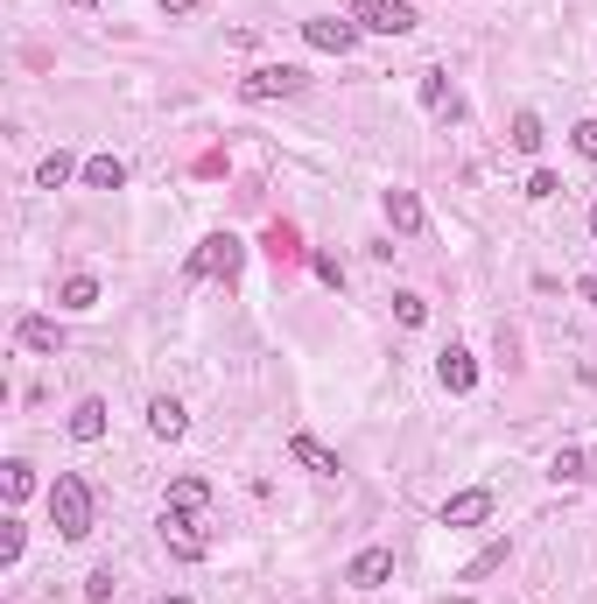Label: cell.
Listing matches in <instances>:
<instances>
[{
  "instance_id": "cell-17",
  "label": "cell",
  "mask_w": 597,
  "mask_h": 604,
  "mask_svg": "<svg viewBox=\"0 0 597 604\" xmlns=\"http://www.w3.org/2000/svg\"><path fill=\"white\" fill-rule=\"evenodd\" d=\"M56 309H71V317H85V309H99V282H92V274H71V282L56 288Z\"/></svg>"
},
{
  "instance_id": "cell-14",
  "label": "cell",
  "mask_w": 597,
  "mask_h": 604,
  "mask_svg": "<svg viewBox=\"0 0 597 604\" xmlns=\"http://www.w3.org/2000/svg\"><path fill=\"white\" fill-rule=\"evenodd\" d=\"M148 429L162 436V444H176V436L190 429V415H183V401H169V394H155V401H148Z\"/></svg>"
},
{
  "instance_id": "cell-26",
  "label": "cell",
  "mask_w": 597,
  "mask_h": 604,
  "mask_svg": "<svg viewBox=\"0 0 597 604\" xmlns=\"http://www.w3.org/2000/svg\"><path fill=\"white\" fill-rule=\"evenodd\" d=\"M556 190H562V176H556V169H534V176H528V197H534V204H548Z\"/></svg>"
},
{
  "instance_id": "cell-29",
  "label": "cell",
  "mask_w": 597,
  "mask_h": 604,
  "mask_svg": "<svg viewBox=\"0 0 597 604\" xmlns=\"http://www.w3.org/2000/svg\"><path fill=\"white\" fill-rule=\"evenodd\" d=\"M570 141H576V155H584V162H597V120H576Z\"/></svg>"
},
{
  "instance_id": "cell-34",
  "label": "cell",
  "mask_w": 597,
  "mask_h": 604,
  "mask_svg": "<svg viewBox=\"0 0 597 604\" xmlns=\"http://www.w3.org/2000/svg\"><path fill=\"white\" fill-rule=\"evenodd\" d=\"M155 604H190V597H155Z\"/></svg>"
},
{
  "instance_id": "cell-22",
  "label": "cell",
  "mask_w": 597,
  "mask_h": 604,
  "mask_svg": "<svg viewBox=\"0 0 597 604\" xmlns=\"http://www.w3.org/2000/svg\"><path fill=\"white\" fill-rule=\"evenodd\" d=\"M267 254H275V268H289V260H303V240H295V232L289 226H267Z\"/></svg>"
},
{
  "instance_id": "cell-30",
  "label": "cell",
  "mask_w": 597,
  "mask_h": 604,
  "mask_svg": "<svg viewBox=\"0 0 597 604\" xmlns=\"http://www.w3.org/2000/svg\"><path fill=\"white\" fill-rule=\"evenodd\" d=\"M85 597L106 604V597H113V569H92V577H85Z\"/></svg>"
},
{
  "instance_id": "cell-31",
  "label": "cell",
  "mask_w": 597,
  "mask_h": 604,
  "mask_svg": "<svg viewBox=\"0 0 597 604\" xmlns=\"http://www.w3.org/2000/svg\"><path fill=\"white\" fill-rule=\"evenodd\" d=\"M576 296H584V303L597 309V274H584V282H576Z\"/></svg>"
},
{
  "instance_id": "cell-28",
  "label": "cell",
  "mask_w": 597,
  "mask_h": 604,
  "mask_svg": "<svg viewBox=\"0 0 597 604\" xmlns=\"http://www.w3.org/2000/svg\"><path fill=\"white\" fill-rule=\"evenodd\" d=\"M394 317H401V323H408V331H415V323L429 317V303H422V296H408V288H401V296H394Z\"/></svg>"
},
{
  "instance_id": "cell-24",
  "label": "cell",
  "mask_w": 597,
  "mask_h": 604,
  "mask_svg": "<svg viewBox=\"0 0 597 604\" xmlns=\"http://www.w3.org/2000/svg\"><path fill=\"white\" fill-rule=\"evenodd\" d=\"M22 549H28V527H22V521H14V513H8V521H0V563L14 569V563H22Z\"/></svg>"
},
{
  "instance_id": "cell-5",
  "label": "cell",
  "mask_w": 597,
  "mask_h": 604,
  "mask_svg": "<svg viewBox=\"0 0 597 604\" xmlns=\"http://www.w3.org/2000/svg\"><path fill=\"white\" fill-rule=\"evenodd\" d=\"M162 541H169V555H183V563H204V555H212L204 521L198 513H176V506H162Z\"/></svg>"
},
{
  "instance_id": "cell-6",
  "label": "cell",
  "mask_w": 597,
  "mask_h": 604,
  "mask_svg": "<svg viewBox=\"0 0 597 604\" xmlns=\"http://www.w3.org/2000/svg\"><path fill=\"white\" fill-rule=\"evenodd\" d=\"M358 36H366V28H358L352 14H345V22H338V14H309V22H303V42H309V50H323V56H352Z\"/></svg>"
},
{
  "instance_id": "cell-8",
  "label": "cell",
  "mask_w": 597,
  "mask_h": 604,
  "mask_svg": "<svg viewBox=\"0 0 597 604\" xmlns=\"http://www.w3.org/2000/svg\"><path fill=\"white\" fill-rule=\"evenodd\" d=\"M386 226L401 232V240H422V226H429V211H422V197H415V190H386Z\"/></svg>"
},
{
  "instance_id": "cell-11",
  "label": "cell",
  "mask_w": 597,
  "mask_h": 604,
  "mask_svg": "<svg viewBox=\"0 0 597 604\" xmlns=\"http://www.w3.org/2000/svg\"><path fill=\"white\" fill-rule=\"evenodd\" d=\"M289 457L309 471V478H338V471H345V464H338V450H323L317 436H289Z\"/></svg>"
},
{
  "instance_id": "cell-16",
  "label": "cell",
  "mask_w": 597,
  "mask_h": 604,
  "mask_svg": "<svg viewBox=\"0 0 597 604\" xmlns=\"http://www.w3.org/2000/svg\"><path fill=\"white\" fill-rule=\"evenodd\" d=\"M85 190H127V162H119V155H92V162H85Z\"/></svg>"
},
{
  "instance_id": "cell-10",
  "label": "cell",
  "mask_w": 597,
  "mask_h": 604,
  "mask_svg": "<svg viewBox=\"0 0 597 604\" xmlns=\"http://www.w3.org/2000/svg\"><path fill=\"white\" fill-rule=\"evenodd\" d=\"M14 345L22 351H50L56 359V351H64V331H56V317H22L14 323Z\"/></svg>"
},
{
  "instance_id": "cell-15",
  "label": "cell",
  "mask_w": 597,
  "mask_h": 604,
  "mask_svg": "<svg viewBox=\"0 0 597 604\" xmlns=\"http://www.w3.org/2000/svg\"><path fill=\"white\" fill-rule=\"evenodd\" d=\"M169 506L176 513H204L212 506V485H204L198 471H183V478H169Z\"/></svg>"
},
{
  "instance_id": "cell-18",
  "label": "cell",
  "mask_w": 597,
  "mask_h": 604,
  "mask_svg": "<svg viewBox=\"0 0 597 604\" xmlns=\"http://www.w3.org/2000/svg\"><path fill=\"white\" fill-rule=\"evenodd\" d=\"M506 555H513V549H506V541H485V549H478V555H471V563H465V569H457V583H485V577H492V569H506Z\"/></svg>"
},
{
  "instance_id": "cell-21",
  "label": "cell",
  "mask_w": 597,
  "mask_h": 604,
  "mask_svg": "<svg viewBox=\"0 0 597 604\" xmlns=\"http://www.w3.org/2000/svg\"><path fill=\"white\" fill-rule=\"evenodd\" d=\"M542 141H548L542 113H520V120H513V149H520V155H542Z\"/></svg>"
},
{
  "instance_id": "cell-33",
  "label": "cell",
  "mask_w": 597,
  "mask_h": 604,
  "mask_svg": "<svg viewBox=\"0 0 597 604\" xmlns=\"http://www.w3.org/2000/svg\"><path fill=\"white\" fill-rule=\"evenodd\" d=\"M64 8H99V0H64Z\"/></svg>"
},
{
  "instance_id": "cell-7",
  "label": "cell",
  "mask_w": 597,
  "mask_h": 604,
  "mask_svg": "<svg viewBox=\"0 0 597 604\" xmlns=\"http://www.w3.org/2000/svg\"><path fill=\"white\" fill-rule=\"evenodd\" d=\"M386 577H394V549H358L352 563H345V583H352V591H380Z\"/></svg>"
},
{
  "instance_id": "cell-20",
  "label": "cell",
  "mask_w": 597,
  "mask_h": 604,
  "mask_svg": "<svg viewBox=\"0 0 597 604\" xmlns=\"http://www.w3.org/2000/svg\"><path fill=\"white\" fill-rule=\"evenodd\" d=\"M548 478H556V485H584V478H590V457H584V450H556Z\"/></svg>"
},
{
  "instance_id": "cell-1",
  "label": "cell",
  "mask_w": 597,
  "mask_h": 604,
  "mask_svg": "<svg viewBox=\"0 0 597 604\" xmlns=\"http://www.w3.org/2000/svg\"><path fill=\"white\" fill-rule=\"evenodd\" d=\"M50 527L64 541L92 535V485H85L78 471H56V485H50Z\"/></svg>"
},
{
  "instance_id": "cell-2",
  "label": "cell",
  "mask_w": 597,
  "mask_h": 604,
  "mask_svg": "<svg viewBox=\"0 0 597 604\" xmlns=\"http://www.w3.org/2000/svg\"><path fill=\"white\" fill-rule=\"evenodd\" d=\"M246 268V240H239V232H212V240L198 246V254H190V282H232V274Z\"/></svg>"
},
{
  "instance_id": "cell-19",
  "label": "cell",
  "mask_w": 597,
  "mask_h": 604,
  "mask_svg": "<svg viewBox=\"0 0 597 604\" xmlns=\"http://www.w3.org/2000/svg\"><path fill=\"white\" fill-rule=\"evenodd\" d=\"M71 176H85V169H78V162H71L64 149H56V155H42V162H36V190H64V183H71Z\"/></svg>"
},
{
  "instance_id": "cell-23",
  "label": "cell",
  "mask_w": 597,
  "mask_h": 604,
  "mask_svg": "<svg viewBox=\"0 0 597 604\" xmlns=\"http://www.w3.org/2000/svg\"><path fill=\"white\" fill-rule=\"evenodd\" d=\"M422 106H429V113H457L450 78H443V70H422Z\"/></svg>"
},
{
  "instance_id": "cell-12",
  "label": "cell",
  "mask_w": 597,
  "mask_h": 604,
  "mask_svg": "<svg viewBox=\"0 0 597 604\" xmlns=\"http://www.w3.org/2000/svg\"><path fill=\"white\" fill-rule=\"evenodd\" d=\"M436 380H443L450 394H471V387H478V359H471L465 345H450V351L436 359Z\"/></svg>"
},
{
  "instance_id": "cell-4",
  "label": "cell",
  "mask_w": 597,
  "mask_h": 604,
  "mask_svg": "<svg viewBox=\"0 0 597 604\" xmlns=\"http://www.w3.org/2000/svg\"><path fill=\"white\" fill-rule=\"evenodd\" d=\"M352 22L366 28V36H408L415 0H352Z\"/></svg>"
},
{
  "instance_id": "cell-3",
  "label": "cell",
  "mask_w": 597,
  "mask_h": 604,
  "mask_svg": "<svg viewBox=\"0 0 597 604\" xmlns=\"http://www.w3.org/2000/svg\"><path fill=\"white\" fill-rule=\"evenodd\" d=\"M303 70L295 64H261V70H246V78H239V99H246V106H261V99H295L303 92Z\"/></svg>"
},
{
  "instance_id": "cell-32",
  "label": "cell",
  "mask_w": 597,
  "mask_h": 604,
  "mask_svg": "<svg viewBox=\"0 0 597 604\" xmlns=\"http://www.w3.org/2000/svg\"><path fill=\"white\" fill-rule=\"evenodd\" d=\"M162 14H198V0H162Z\"/></svg>"
},
{
  "instance_id": "cell-9",
  "label": "cell",
  "mask_w": 597,
  "mask_h": 604,
  "mask_svg": "<svg viewBox=\"0 0 597 604\" xmlns=\"http://www.w3.org/2000/svg\"><path fill=\"white\" fill-rule=\"evenodd\" d=\"M485 521H492V492H485V485L443 499V527H485Z\"/></svg>"
},
{
  "instance_id": "cell-27",
  "label": "cell",
  "mask_w": 597,
  "mask_h": 604,
  "mask_svg": "<svg viewBox=\"0 0 597 604\" xmlns=\"http://www.w3.org/2000/svg\"><path fill=\"white\" fill-rule=\"evenodd\" d=\"M309 268H317L323 288H345V268H338V254H309Z\"/></svg>"
},
{
  "instance_id": "cell-25",
  "label": "cell",
  "mask_w": 597,
  "mask_h": 604,
  "mask_svg": "<svg viewBox=\"0 0 597 604\" xmlns=\"http://www.w3.org/2000/svg\"><path fill=\"white\" fill-rule=\"evenodd\" d=\"M0 485H8V499H14V506H22V499H28V492H36V471H28V464H22V457H14V464H8V471H0Z\"/></svg>"
},
{
  "instance_id": "cell-35",
  "label": "cell",
  "mask_w": 597,
  "mask_h": 604,
  "mask_svg": "<svg viewBox=\"0 0 597 604\" xmlns=\"http://www.w3.org/2000/svg\"><path fill=\"white\" fill-rule=\"evenodd\" d=\"M590 240H597V211H590Z\"/></svg>"
},
{
  "instance_id": "cell-13",
  "label": "cell",
  "mask_w": 597,
  "mask_h": 604,
  "mask_svg": "<svg viewBox=\"0 0 597 604\" xmlns=\"http://www.w3.org/2000/svg\"><path fill=\"white\" fill-rule=\"evenodd\" d=\"M71 436H78V444H99V436H106V401H99V394H85L78 408H71V422H64Z\"/></svg>"
}]
</instances>
